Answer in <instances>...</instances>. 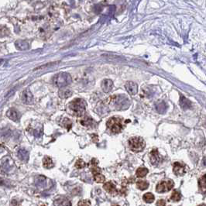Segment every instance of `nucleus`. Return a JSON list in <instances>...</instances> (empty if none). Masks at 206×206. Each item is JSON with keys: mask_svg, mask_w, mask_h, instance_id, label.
Masks as SVG:
<instances>
[{"mask_svg": "<svg viewBox=\"0 0 206 206\" xmlns=\"http://www.w3.org/2000/svg\"><path fill=\"white\" fill-rule=\"evenodd\" d=\"M15 45H16V48L20 51H27L30 47V44L27 40H19L16 41Z\"/></svg>", "mask_w": 206, "mask_h": 206, "instance_id": "obj_15", "label": "nucleus"}, {"mask_svg": "<svg viewBox=\"0 0 206 206\" xmlns=\"http://www.w3.org/2000/svg\"><path fill=\"white\" fill-rule=\"evenodd\" d=\"M6 115L9 117V120L15 121V122H17V121H19V120H20V113H19V112H18L16 109H14V108L9 109V110H8V112H7Z\"/></svg>", "mask_w": 206, "mask_h": 206, "instance_id": "obj_12", "label": "nucleus"}, {"mask_svg": "<svg viewBox=\"0 0 206 206\" xmlns=\"http://www.w3.org/2000/svg\"><path fill=\"white\" fill-rule=\"evenodd\" d=\"M89 167H90V169H91V171L92 174L95 175L98 174H101V169L98 167V161L96 159H92L89 163Z\"/></svg>", "mask_w": 206, "mask_h": 206, "instance_id": "obj_13", "label": "nucleus"}, {"mask_svg": "<svg viewBox=\"0 0 206 206\" xmlns=\"http://www.w3.org/2000/svg\"><path fill=\"white\" fill-rule=\"evenodd\" d=\"M167 106L166 103L164 102H160L156 104V110L157 111V112L163 114L166 112Z\"/></svg>", "mask_w": 206, "mask_h": 206, "instance_id": "obj_21", "label": "nucleus"}, {"mask_svg": "<svg viewBox=\"0 0 206 206\" xmlns=\"http://www.w3.org/2000/svg\"><path fill=\"white\" fill-rule=\"evenodd\" d=\"M85 166H86V164H85L84 160L82 159H78V160H77V162L75 163V167L78 169L84 168Z\"/></svg>", "mask_w": 206, "mask_h": 206, "instance_id": "obj_30", "label": "nucleus"}, {"mask_svg": "<svg viewBox=\"0 0 206 206\" xmlns=\"http://www.w3.org/2000/svg\"><path fill=\"white\" fill-rule=\"evenodd\" d=\"M107 127L110 129L112 133H119L123 129L122 120L119 117L114 116L107 121Z\"/></svg>", "mask_w": 206, "mask_h": 206, "instance_id": "obj_4", "label": "nucleus"}, {"mask_svg": "<svg viewBox=\"0 0 206 206\" xmlns=\"http://www.w3.org/2000/svg\"><path fill=\"white\" fill-rule=\"evenodd\" d=\"M125 88L127 89V92L129 95H134L137 93L138 91V86L135 82H128L125 84Z\"/></svg>", "mask_w": 206, "mask_h": 206, "instance_id": "obj_9", "label": "nucleus"}, {"mask_svg": "<svg viewBox=\"0 0 206 206\" xmlns=\"http://www.w3.org/2000/svg\"><path fill=\"white\" fill-rule=\"evenodd\" d=\"M198 206H206V205H200Z\"/></svg>", "mask_w": 206, "mask_h": 206, "instance_id": "obj_34", "label": "nucleus"}, {"mask_svg": "<svg viewBox=\"0 0 206 206\" xmlns=\"http://www.w3.org/2000/svg\"><path fill=\"white\" fill-rule=\"evenodd\" d=\"M181 193L177 190L174 191L173 193H172V195H171V201H173V202H179L180 200H181Z\"/></svg>", "mask_w": 206, "mask_h": 206, "instance_id": "obj_27", "label": "nucleus"}, {"mask_svg": "<svg viewBox=\"0 0 206 206\" xmlns=\"http://www.w3.org/2000/svg\"><path fill=\"white\" fill-rule=\"evenodd\" d=\"M21 99H22V102L25 103V104H32L33 102V97L31 93V91H30L28 89L24 90V91L22 92V95H21Z\"/></svg>", "mask_w": 206, "mask_h": 206, "instance_id": "obj_7", "label": "nucleus"}, {"mask_svg": "<svg viewBox=\"0 0 206 206\" xmlns=\"http://www.w3.org/2000/svg\"><path fill=\"white\" fill-rule=\"evenodd\" d=\"M78 206H90V201H89V200H81L78 203Z\"/></svg>", "mask_w": 206, "mask_h": 206, "instance_id": "obj_31", "label": "nucleus"}, {"mask_svg": "<svg viewBox=\"0 0 206 206\" xmlns=\"http://www.w3.org/2000/svg\"><path fill=\"white\" fill-rule=\"evenodd\" d=\"M69 109L75 115L82 116L86 108V102L82 98H75L69 103Z\"/></svg>", "mask_w": 206, "mask_h": 206, "instance_id": "obj_2", "label": "nucleus"}, {"mask_svg": "<svg viewBox=\"0 0 206 206\" xmlns=\"http://www.w3.org/2000/svg\"><path fill=\"white\" fill-rule=\"evenodd\" d=\"M173 171L177 176H183L186 173V167L184 164H181L179 162H176L174 164Z\"/></svg>", "mask_w": 206, "mask_h": 206, "instance_id": "obj_8", "label": "nucleus"}, {"mask_svg": "<svg viewBox=\"0 0 206 206\" xmlns=\"http://www.w3.org/2000/svg\"><path fill=\"white\" fill-rule=\"evenodd\" d=\"M43 165H44V167L45 168L50 169L52 168V167L54 166V164H53V160H52V159H51V157H45L44 160H43Z\"/></svg>", "mask_w": 206, "mask_h": 206, "instance_id": "obj_22", "label": "nucleus"}, {"mask_svg": "<svg viewBox=\"0 0 206 206\" xmlns=\"http://www.w3.org/2000/svg\"><path fill=\"white\" fill-rule=\"evenodd\" d=\"M143 199L144 202H146V203H152V202L154 201V199H155V198H154V195H153L152 193H146V194L143 195Z\"/></svg>", "mask_w": 206, "mask_h": 206, "instance_id": "obj_26", "label": "nucleus"}, {"mask_svg": "<svg viewBox=\"0 0 206 206\" xmlns=\"http://www.w3.org/2000/svg\"><path fill=\"white\" fill-rule=\"evenodd\" d=\"M129 146L131 150L138 153V152H141L143 150L146 144L143 138L135 136L129 140Z\"/></svg>", "mask_w": 206, "mask_h": 206, "instance_id": "obj_5", "label": "nucleus"}, {"mask_svg": "<svg viewBox=\"0 0 206 206\" xmlns=\"http://www.w3.org/2000/svg\"><path fill=\"white\" fill-rule=\"evenodd\" d=\"M180 105L181 106L182 109H188L191 107V102L190 100L186 98L184 96L181 95V98H180Z\"/></svg>", "mask_w": 206, "mask_h": 206, "instance_id": "obj_17", "label": "nucleus"}, {"mask_svg": "<svg viewBox=\"0 0 206 206\" xmlns=\"http://www.w3.org/2000/svg\"><path fill=\"white\" fill-rule=\"evenodd\" d=\"M72 82L71 76L66 72H60L56 75L53 78V82L58 88H63L67 86Z\"/></svg>", "mask_w": 206, "mask_h": 206, "instance_id": "obj_3", "label": "nucleus"}, {"mask_svg": "<svg viewBox=\"0 0 206 206\" xmlns=\"http://www.w3.org/2000/svg\"><path fill=\"white\" fill-rule=\"evenodd\" d=\"M102 91L105 92V93H109L111 91V90L113 88V82L112 80L110 79H105L102 81Z\"/></svg>", "mask_w": 206, "mask_h": 206, "instance_id": "obj_11", "label": "nucleus"}, {"mask_svg": "<svg viewBox=\"0 0 206 206\" xmlns=\"http://www.w3.org/2000/svg\"><path fill=\"white\" fill-rule=\"evenodd\" d=\"M63 126H64L65 128L67 129V130H70V129L71 128V126H72V122L69 119H64L62 121Z\"/></svg>", "mask_w": 206, "mask_h": 206, "instance_id": "obj_29", "label": "nucleus"}, {"mask_svg": "<svg viewBox=\"0 0 206 206\" xmlns=\"http://www.w3.org/2000/svg\"><path fill=\"white\" fill-rule=\"evenodd\" d=\"M204 164L206 166V157L204 159Z\"/></svg>", "mask_w": 206, "mask_h": 206, "instance_id": "obj_33", "label": "nucleus"}, {"mask_svg": "<svg viewBox=\"0 0 206 206\" xmlns=\"http://www.w3.org/2000/svg\"><path fill=\"white\" fill-rule=\"evenodd\" d=\"M81 124L87 127H92V125L94 124V121L93 120H91V118L86 116V117H84L81 120Z\"/></svg>", "mask_w": 206, "mask_h": 206, "instance_id": "obj_23", "label": "nucleus"}, {"mask_svg": "<svg viewBox=\"0 0 206 206\" xmlns=\"http://www.w3.org/2000/svg\"><path fill=\"white\" fill-rule=\"evenodd\" d=\"M165 205H166V202H165L164 199L159 200V201L157 202V206H165Z\"/></svg>", "mask_w": 206, "mask_h": 206, "instance_id": "obj_32", "label": "nucleus"}, {"mask_svg": "<svg viewBox=\"0 0 206 206\" xmlns=\"http://www.w3.org/2000/svg\"><path fill=\"white\" fill-rule=\"evenodd\" d=\"M17 153L19 158L22 161H27L29 160V153L25 149H20Z\"/></svg>", "mask_w": 206, "mask_h": 206, "instance_id": "obj_19", "label": "nucleus"}, {"mask_svg": "<svg viewBox=\"0 0 206 206\" xmlns=\"http://www.w3.org/2000/svg\"><path fill=\"white\" fill-rule=\"evenodd\" d=\"M111 103L116 110H126L130 106V101L125 95H117L112 96Z\"/></svg>", "mask_w": 206, "mask_h": 206, "instance_id": "obj_1", "label": "nucleus"}, {"mask_svg": "<svg viewBox=\"0 0 206 206\" xmlns=\"http://www.w3.org/2000/svg\"><path fill=\"white\" fill-rule=\"evenodd\" d=\"M94 177V180L97 183H103V182L105 181V177L104 175H102V174H95L93 176Z\"/></svg>", "mask_w": 206, "mask_h": 206, "instance_id": "obj_28", "label": "nucleus"}, {"mask_svg": "<svg viewBox=\"0 0 206 206\" xmlns=\"http://www.w3.org/2000/svg\"><path fill=\"white\" fill-rule=\"evenodd\" d=\"M58 95H59L60 98H67L71 97V95H72V91L70 89H62L59 91Z\"/></svg>", "mask_w": 206, "mask_h": 206, "instance_id": "obj_20", "label": "nucleus"}, {"mask_svg": "<svg viewBox=\"0 0 206 206\" xmlns=\"http://www.w3.org/2000/svg\"><path fill=\"white\" fill-rule=\"evenodd\" d=\"M136 187L137 188H139L140 190L143 191L146 190V189L148 188L149 187V183L146 181H142V180H140L136 182Z\"/></svg>", "mask_w": 206, "mask_h": 206, "instance_id": "obj_24", "label": "nucleus"}, {"mask_svg": "<svg viewBox=\"0 0 206 206\" xmlns=\"http://www.w3.org/2000/svg\"><path fill=\"white\" fill-rule=\"evenodd\" d=\"M174 185V183L171 180L163 181L160 182L159 184L157 185L156 190L158 193L167 192V191H171V189L173 188Z\"/></svg>", "mask_w": 206, "mask_h": 206, "instance_id": "obj_6", "label": "nucleus"}, {"mask_svg": "<svg viewBox=\"0 0 206 206\" xmlns=\"http://www.w3.org/2000/svg\"><path fill=\"white\" fill-rule=\"evenodd\" d=\"M148 172V169L146 168V167H140V168L137 169L136 174V177H143L147 174Z\"/></svg>", "mask_w": 206, "mask_h": 206, "instance_id": "obj_25", "label": "nucleus"}, {"mask_svg": "<svg viewBox=\"0 0 206 206\" xmlns=\"http://www.w3.org/2000/svg\"><path fill=\"white\" fill-rule=\"evenodd\" d=\"M150 159L151 164L154 165V166H157V165L160 164L161 158H160V156L158 150L157 149H154V150L151 151L150 155Z\"/></svg>", "mask_w": 206, "mask_h": 206, "instance_id": "obj_10", "label": "nucleus"}, {"mask_svg": "<svg viewBox=\"0 0 206 206\" xmlns=\"http://www.w3.org/2000/svg\"><path fill=\"white\" fill-rule=\"evenodd\" d=\"M54 206H71V203L67 198L61 197L54 201Z\"/></svg>", "mask_w": 206, "mask_h": 206, "instance_id": "obj_16", "label": "nucleus"}, {"mask_svg": "<svg viewBox=\"0 0 206 206\" xmlns=\"http://www.w3.org/2000/svg\"><path fill=\"white\" fill-rule=\"evenodd\" d=\"M103 188H104V189L107 192L109 193V194H111V195H115V194L118 193L116 187H115V184H113L112 182L111 181L106 182V183L104 184Z\"/></svg>", "mask_w": 206, "mask_h": 206, "instance_id": "obj_14", "label": "nucleus"}, {"mask_svg": "<svg viewBox=\"0 0 206 206\" xmlns=\"http://www.w3.org/2000/svg\"><path fill=\"white\" fill-rule=\"evenodd\" d=\"M198 186L200 191L204 195H206V174H204L198 181Z\"/></svg>", "mask_w": 206, "mask_h": 206, "instance_id": "obj_18", "label": "nucleus"}]
</instances>
